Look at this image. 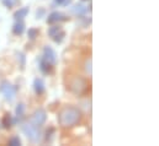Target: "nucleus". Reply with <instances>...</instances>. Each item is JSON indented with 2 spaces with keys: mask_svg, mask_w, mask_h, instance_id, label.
<instances>
[{
  "mask_svg": "<svg viewBox=\"0 0 159 146\" xmlns=\"http://www.w3.org/2000/svg\"><path fill=\"white\" fill-rule=\"evenodd\" d=\"M25 31V24L22 21H19L14 25V28H12V32L16 35V36H21Z\"/></svg>",
  "mask_w": 159,
  "mask_h": 146,
  "instance_id": "9d476101",
  "label": "nucleus"
},
{
  "mask_svg": "<svg viewBox=\"0 0 159 146\" xmlns=\"http://www.w3.org/2000/svg\"><path fill=\"white\" fill-rule=\"evenodd\" d=\"M68 17L66 15H63L62 12L59 11H53L52 14H49V16L47 17V22L48 24H56V22H59V21H67Z\"/></svg>",
  "mask_w": 159,
  "mask_h": 146,
  "instance_id": "0eeeda50",
  "label": "nucleus"
},
{
  "mask_svg": "<svg viewBox=\"0 0 159 146\" xmlns=\"http://www.w3.org/2000/svg\"><path fill=\"white\" fill-rule=\"evenodd\" d=\"M24 113H25V105L24 103L17 105V107H16V115L17 117H22Z\"/></svg>",
  "mask_w": 159,
  "mask_h": 146,
  "instance_id": "f3484780",
  "label": "nucleus"
},
{
  "mask_svg": "<svg viewBox=\"0 0 159 146\" xmlns=\"http://www.w3.org/2000/svg\"><path fill=\"white\" fill-rule=\"evenodd\" d=\"M27 14H29V7H22V9H19L14 14V17L16 20H22V19H25L27 16Z\"/></svg>",
  "mask_w": 159,
  "mask_h": 146,
  "instance_id": "9b49d317",
  "label": "nucleus"
},
{
  "mask_svg": "<svg viewBox=\"0 0 159 146\" xmlns=\"http://www.w3.org/2000/svg\"><path fill=\"white\" fill-rule=\"evenodd\" d=\"M64 36H66V33H64L63 31H61L58 35H56V36L53 37V41H54V42H57V43H61V42L63 41Z\"/></svg>",
  "mask_w": 159,
  "mask_h": 146,
  "instance_id": "6ab92c4d",
  "label": "nucleus"
},
{
  "mask_svg": "<svg viewBox=\"0 0 159 146\" xmlns=\"http://www.w3.org/2000/svg\"><path fill=\"white\" fill-rule=\"evenodd\" d=\"M2 2H4V5H5V6H7V7L12 6V0H4Z\"/></svg>",
  "mask_w": 159,
  "mask_h": 146,
  "instance_id": "4be33fe9",
  "label": "nucleus"
},
{
  "mask_svg": "<svg viewBox=\"0 0 159 146\" xmlns=\"http://www.w3.org/2000/svg\"><path fill=\"white\" fill-rule=\"evenodd\" d=\"M40 69L43 74H52L53 71V65L51 63H48L46 59L41 58L40 59Z\"/></svg>",
  "mask_w": 159,
  "mask_h": 146,
  "instance_id": "6e6552de",
  "label": "nucleus"
},
{
  "mask_svg": "<svg viewBox=\"0 0 159 146\" xmlns=\"http://www.w3.org/2000/svg\"><path fill=\"white\" fill-rule=\"evenodd\" d=\"M81 119V112L79 108L68 106L64 107L58 114V122L62 128H72L77 125Z\"/></svg>",
  "mask_w": 159,
  "mask_h": 146,
  "instance_id": "f257e3e1",
  "label": "nucleus"
},
{
  "mask_svg": "<svg viewBox=\"0 0 159 146\" xmlns=\"http://www.w3.org/2000/svg\"><path fill=\"white\" fill-rule=\"evenodd\" d=\"M1 125H2L5 129H9V128L12 125V118H11V115H10L9 113L4 115V118H2V122H1Z\"/></svg>",
  "mask_w": 159,
  "mask_h": 146,
  "instance_id": "ddd939ff",
  "label": "nucleus"
},
{
  "mask_svg": "<svg viewBox=\"0 0 159 146\" xmlns=\"http://www.w3.org/2000/svg\"><path fill=\"white\" fill-rule=\"evenodd\" d=\"M68 87L69 90L77 95V96H81V95H85L88 92V88H89V85H88V81L86 79L81 77V76H74L70 79V81L68 82Z\"/></svg>",
  "mask_w": 159,
  "mask_h": 146,
  "instance_id": "f03ea898",
  "label": "nucleus"
},
{
  "mask_svg": "<svg viewBox=\"0 0 159 146\" xmlns=\"http://www.w3.org/2000/svg\"><path fill=\"white\" fill-rule=\"evenodd\" d=\"M9 145L10 146H20L21 145V140L19 136H12L10 140H9Z\"/></svg>",
  "mask_w": 159,
  "mask_h": 146,
  "instance_id": "dca6fc26",
  "label": "nucleus"
},
{
  "mask_svg": "<svg viewBox=\"0 0 159 146\" xmlns=\"http://www.w3.org/2000/svg\"><path fill=\"white\" fill-rule=\"evenodd\" d=\"M27 36H29L30 39H35L36 37H39V30H36V28H30L29 32H27Z\"/></svg>",
  "mask_w": 159,
  "mask_h": 146,
  "instance_id": "a211bd4d",
  "label": "nucleus"
},
{
  "mask_svg": "<svg viewBox=\"0 0 159 146\" xmlns=\"http://www.w3.org/2000/svg\"><path fill=\"white\" fill-rule=\"evenodd\" d=\"M61 31H62V28L59 26H56V25L54 26H51L49 30H48V36L51 37V38H53L56 35H58Z\"/></svg>",
  "mask_w": 159,
  "mask_h": 146,
  "instance_id": "2eb2a0df",
  "label": "nucleus"
},
{
  "mask_svg": "<svg viewBox=\"0 0 159 146\" xmlns=\"http://www.w3.org/2000/svg\"><path fill=\"white\" fill-rule=\"evenodd\" d=\"M34 88H35V91H36V93L39 96L44 92L46 88H44V82H43L42 79H35V81H34Z\"/></svg>",
  "mask_w": 159,
  "mask_h": 146,
  "instance_id": "1a4fd4ad",
  "label": "nucleus"
},
{
  "mask_svg": "<svg viewBox=\"0 0 159 146\" xmlns=\"http://www.w3.org/2000/svg\"><path fill=\"white\" fill-rule=\"evenodd\" d=\"M43 59H46L48 63H51L52 65H54L56 63H57V54H56V52L51 48V47H44L43 48V57H42Z\"/></svg>",
  "mask_w": 159,
  "mask_h": 146,
  "instance_id": "423d86ee",
  "label": "nucleus"
},
{
  "mask_svg": "<svg viewBox=\"0 0 159 146\" xmlns=\"http://www.w3.org/2000/svg\"><path fill=\"white\" fill-rule=\"evenodd\" d=\"M70 1L72 0H56V4H58V5H68V4H70Z\"/></svg>",
  "mask_w": 159,
  "mask_h": 146,
  "instance_id": "aec40b11",
  "label": "nucleus"
},
{
  "mask_svg": "<svg viewBox=\"0 0 159 146\" xmlns=\"http://www.w3.org/2000/svg\"><path fill=\"white\" fill-rule=\"evenodd\" d=\"M46 119H47V113H46V110H37L32 114V117H31V119H30V123H31L32 125H36V127H40L41 128V127L44 124Z\"/></svg>",
  "mask_w": 159,
  "mask_h": 146,
  "instance_id": "39448f33",
  "label": "nucleus"
},
{
  "mask_svg": "<svg viewBox=\"0 0 159 146\" xmlns=\"http://www.w3.org/2000/svg\"><path fill=\"white\" fill-rule=\"evenodd\" d=\"M22 131H24V134L29 138V140L32 141V143H39L41 140V138H42L40 127L32 125L31 123L24 124V125H22Z\"/></svg>",
  "mask_w": 159,
  "mask_h": 146,
  "instance_id": "7ed1b4c3",
  "label": "nucleus"
},
{
  "mask_svg": "<svg viewBox=\"0 0 159 146\" xmlns=\"http://www.w3.org/2000/svg\"><path fill=\"white\" fill-rule=\"evenodd\" d=\"M84 70H85V74L88 76H91L93 74V70H91V58H88L84 63Z\"/></svg>",
  "mask_w": 159,
  "mask_h": 146,
  "instance_id": "4468645a",
  "label": "nucleus"
},
{
  "mask_svg": "<svg viewBox=\"0 0 159 146\" xmlns=\"http://www.w3.org/2000/svg\"><path fill=\"white\" fill-rule=\"evenodd\" d=\"M19 57H20V59H21V68L24 69V65H25V57H24L22 53H19Z\"/></svg>",
  "mask_w": 159,
  "mask_h": 146,
  "instance_id": "412c9836",
  "label": "nucleus"
},
{
  "mask_svg": "<svg viewBox=\"0 0 159 146\" xmlns=\"http://www.w3.org/2000/svg\"><path fill=\"white\" fill-rule=\"evenodd\" d=\"M17 86H12L10 85L7 81H2L0 85V93L4 95V98L7 102H12L16 97V92H17Z\"/></svg>",
  "mask_w": 159,
  "mask_h": 146,
  "instance_id": "20e7f679",
  "label": "nucleus"
},
{
  "mask_svg": "<svg viewBox=\"0 0 159 146\" xmlns=\"http://www.w3.org/2000/svg\"><path fill=\"white\" fill-rule=\"evenodd\" d=\"M72 11L75 14V15H84L88 12V9L85 6H83L81 4H78V5H74L72 7Z\"/></svg>",
  "mask_w": 159,
  "mask_h": 146,
  "instance_id": "f8f14e48",
  "label": "nucleus"
}]
</instances>
